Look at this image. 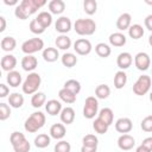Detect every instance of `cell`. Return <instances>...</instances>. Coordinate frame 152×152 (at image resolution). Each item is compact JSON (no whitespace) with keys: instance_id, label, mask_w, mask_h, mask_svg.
<instances>
[{"instance_id":"cell-1","label":"cell","mask_w":152,"mask_h":152,"mask_svg":"<svg viewBox=\"0 0 152 152\" xmlns=\"http://www.w3.org/2000/svg\"><path fill=\"white\" fill-rule=\"evenodd\" d=\"M45 4V0H23L21 2H19L18 6H15L14 15L20 20H25L31 14L36 13Z\"/></svg>"},{"instance_id":"cell-2","label":"cell","mask_w":152,"mask_h":152,"mask_svg":"<svg viewBox=\"0 0 152 152\" xmlns=\"http://www.w3.org/2000/svg\"><path fill=\"white\" fill-rule=\"evenodd\" d=\"M45 121H46V118H45V114L44 113H42V112H34V113H32L25 120L24 128L28 133H36L38 129H40L45 125Z\"/></svg>"},{"instance_id":"cell-3","label":"cell","mask_w":152,"mask_h":152,"mask_svg":"<svg viewBox=\"0 0 152 152\" xmlns=\"http://www.w3.org/2000/svg\"><path fill=\"white\" fill-rule=\"evenodd\" d=\"M74 30L80 36H91L96 31V23L89 18H81L74 23Z\"/></svg>"},{"instance_id":"cell-4","label":"cell","mask_w":152,"mask_h":152,"mask_svg":"<svg viewBox=\"0 0 152 152\" xmlns=\"http://www.w3.org/2000/svg\"><path fill=\"white\" fill-rule=\"evenodd\" d=\"M40 83H42V77L38 72H30L27 75V77L25 78V81L23 82V86H21V89H23V93L24 94H27V95H32V94H36L38 91V88L40 87Z\"/></svg>"},{"instance_id":"cell-5","label":"cell","mask_w":152,"mask_h":152,"mask_svg":"<svg viewBox=\"0 0 152 152\" xmlns=\"http://www.w3.org/2000/svg\"><path fill=\"white\" fill-rule=\"evenodd\" d=\"M151 76L148 75H141L138 77V80L135 81V83L133 84V93L138 96H144L145 94L148 93L150 88H151Z\"/></svg>"},{"instance_id":"cell-6","label":"cell","mask_w":152,"mask_h":152,"mask_svg":"<svg viewBox=\"0 0 152 152\" xmlns=\"http://www.w3.org/2000/svg\"><path fill=\"white\" fill-rule=\"evenodd\" d=\"M43 48H44V40L38 37L30 38L21 44V51L25 55H33L34 52L43 50Z\"/></svg>"},{"instance_id":"cell-7","label":"cell","mask_w":152,"mask_h":152,"mask_svg":"<svg viewBox=\"0 0 152 152\" xmlns=\"http://www.w3.org/2000/svg\"><path fill=\"white\" fill-rule=\"evenodd\" d=\"M99 113V101L95 96H88L83 106V116L86 119H94Z\"/></svg>"},{"instance_id":"cell-8","label":"cell","mask_w":152,"mask_h":152,"mask_svg":"<svg viewBox=\"0 0 152 152\" xmlns=\"http://www.w3.org/2000/svg\"><path fill=\"white\" fill-rule=\"evenodd\" d=\"M134 65L140 71H146L151 66V58L146 52H138L134 57Z\"/></svg>"},{"instance_id":"cell-9","label":"cell","mask_w":152,"mask_h":152,"mask_svg":"<svg viewBox=\"0 0 152 152\" xmlns=\"http://www.w3.org/2000/svg\"><path fill=\"white\" fill-rule=\"evenodd\" d=\"M74 50L76 51L77 55H81V56H86V55H89L93 50V46H91V43L86 39V38H80L77 39L75 43H74Z\"/></svg>"},{"instance_id":"cell-10","label":"cell","mask_w":152,"mask_h":152,"mask_svg":"<svg viewBox=\"0 0 152 152\" xmlns=\"http://www.w3.org/2000/svg\"><path fill=\"white\" fill-rule=\"evenodd\" d=\"M71 27H72V23H71L70 18L64 17V15L63 17H59L56 20V23H55V30L57 32H59L61 34L68 33L71 30Z\"/></svg>"},{"instance_id":"cell-11","label":"cell","mask_w":152,"mask_h":152,"mask_svg":"<svg viewBox=\"0 0 152 152\" xmlns=\"http://www.w3.org/2000/svg\"><path fill=\"white\" fill-rule=\"evenodd\" d=\"M135 139L131 134H121L118 138V146L122 151H129L134 147Z\"/></svg>"},{"instance_id":"cell-12","label":"cell","mask_w":152,"mask_h":152,"mask_svg":"<svg viewBox=\"0 0 152 152\" xmlns=\"http://www.w3.org/2000/svg\"><path fill=\"white\" fill-rule=\"evenodd\" d=\"M132 128H133V122L129 118H120L115 121V129L119 133L127 134L132 131Z\"/></svg>"},{"instance_id":"cell-13","label":"cell","mask_w":152,"mask_h":152,"mask_svg":"<svg viewBox=\"0 0 152 152\" xmlns=\"http://www.w3.org/2000/svg\"><path fill=\"white\" fill-rule=\"evenodd\" d=\"M132 63H133V57H132V55L129 52L125 51V52L119 53V56L116 58V64L120 68V70L125 71L126 69H128L132 65Z\"/></svg>"},{"instance_id":"cell-14","label":"cell","mask_w":152,"mask_h":152,"mask_svg":"<svg viewBox=\"0 0 152 152\" xmlns=\"http://www.w3.org/2000/svg\"><path fill=\"white\" fill-rule=\"evenodd\" d=\"M37 65H38V59L33 55H25L21 59V68L25 71L33 72V70L37 68Z\"/></svg>"},{"instance_id":"cell-15","label":"cell","mask_w":152,"mask_h":152,"mask_svg":"<svg viewBox=\"0 0 152 152\" xmlns=\"http://www.w3.org/2000/svg\"><path fill=\"white\" fill-rule=\"evenodd\" d=\"M17 66V58L13 55H5L1 58V69L4 71H13L14 68Z\"/></svg>"},{"instance_id":"cell-16","label":"cell","mask_w":152,"mask_h":152,"mask_svg":"<svg viewBox=\"0 0 152 152\" xmlns=\"http://www.w3.org/2000/svg\"><path fill=\"white\" fill-rule=\"evenodd\" d=\"M66 129L63 124H53L50 127V137L56 140H62L65 137Z\"/></svg>"},{"instance_id":"cell-17","label":"cell","mask_w":152,"mask_h":152,"mask_svg":"<svg viewBox=\"0 0 152 152\" xmlns=\"http://www.w3.org/2000/svg\"><path fill=\"white\" fill-rule=\"evenodd\" d=\"M62 103L58 101V100H55V99H52V100H49L46 103H45V110L48 112V114H50V115H52V116H55V115H57V114H61V112H62Z\"/></svg>"},{"instance_id":"cell-18","label":"cell","mask_w":152,"mask_h":152,"mask_svg":"<svg viewBox=\"0 0 152 152\" xmlns=\"http://www.w3.org/2000/svg\"><path fill=\"white\" fill-rule=\"evenodd\" d=\"M132 23V17L129 13H122L119 15V18L116 19V28L120 31H125L128 30Z\"/></svg>"},{"instance_id":"cell-19","label":"cell","mask_w":152,"mask_h":152,"mask_svg":"<svg viewBox=\"0 0 152 152\" xmlns=\"http://www.w3.org/2000/svg\"><path fill=\"white\" fill-rule=\"evenodd\" d=\"M59 118H61V121L65 125H70L74 122L75 120V110L72 107H65L62 109L61 114H59Z\"/></svg>"},{"instance_id":"cell-20","label":"cell","mask_w":152,"mask_h":152,"mask_svg":"<svg viewBox=\"0 0 152 152\" xmlns=\"http://www.w3.org/2000/svg\"><path fill=\"white\" fill-rule=\"evenodd\" d=\"M108 40H109V44H110V45L116 46V48L124 46V45L126 44V42H127L126 36H125L124 33H121V32H114V33H112V34L109 36Z\"/></svg>"},{"instance_id":"cell-21","label":"cell","mask_w":152,"mask_h":152,"mask_svg":"<svg viewBox=\"0 0 152 152\" xmlns=\"http://www.w3.org/2000/svg\"><path fill=\"white\" fill-rule=\"evenodd\" d=\"M43 58L48 63H53L59 58V52L56 48H45L43 50Z\"/></svg>"},{"instance_id":"cell-22","label":"cell","mask_w":152,"mask_h":152,"mask_svg":"<svg viewBox=\"0 0 152 152\" xmlns=\"http://www.w3.org/2000/svg\"><path fill=\"white\" fill-rule=\"evenodd\" d=\"M48 6L51 14H62L65 10V2L63 0H51Z\"/></svg>"},{"instance_id":"cell-23","label":"cell","mask_w":152,"mask_h":152,"mask_svg":"<svg viewBox=\"0 0 152 152\" xmlns=\"http://www.w3.org/2000/svg\"><path fill=\"white\" fill-rule=\"evenodd\" d=\"M6 81H7V83L10 84V87L17 88V87H19V86L21 84L23 78H21V75H20V72H19V71L13 70V71H10V72L7 74Z\"/></svg>"},{"instance_id":"cell-24","label":"cell","mask_w":152,"mask_h":152,"mask_svg":"<svg viewBox=\"0 0 152 152\" xmlns=\"http://www.w3.org/2000/svg\"><path fill=\"white\" fill-rule=\"evenodd\" d=\"M38 23L44 27V28H48L51 24H52V14L50 12H46V11H42L40 13H38L37 18Z\"/></svg>"},{"instance_id":"cell-25","label":"cell","mask_w":152,"mask_h":152,"mask_svg":"<svg viewBox=\"0 0 152 152\" xmlns=\"http://www.w3.org/2000/svg\"><path fill=\"white\" fill-rule=\"evenodd\" d=\"M34 146L38 147V148H45L50 145L51 142V137L45 134V133H40L38 134L36 138H34Z\"/></svg>"},{"instance_id":"cell-26","label":"cell","mask_w":152,"mask_h":152,"mask_svg":"<svg viewBox=\"0 0 152 152\" xmlns=\"http://www.w3.org/2000/svg\"><path fill=\"white\" fill-rule=\"evenodd\" d=\"M127 83V75L124 70H119L114 76V87L116 89H122Z\"/></svg>"},{"instance_id":"cell-27","label":"cell","mask_w":152,"mask_h":152,"mask_svg":"<svg viewBox=\"0 0 152 152\" xmlns=\"http://www.w3.org/2000/svg\"><path fill=\"white\" fill-rule=\"evenodd\" d=\"M58 96L63 102H65L68 104H71V103H74L76 101V94H74L72 91H70V90H68L65 88H62L58 91Z\"/></svg>"},{"instance_id":"cell-28","label":"cell","mask_w":152,"mask_h":152,"mask_svg":"<svg viewBox=\"0 0 152 152\" xmlns=\"http://www.w3.org/2000/svg\"><path fill=\"white\" fill-rule=\"evenodd\" d=\"M97 118H100L102 121H104L108 126H110L112 124H113V120H114V113H113V110L110 109V108H108V107H104V108H102L100 112H99V116Z\"/></svg>"},{"instance_id":"cell-29","label":"cell","mask_w":152,"mask_h":152,"mask_svg":"<svg viewBox=\"0 0 152 152\" xmlns=\"http://www.w3.org/2000/svg\"><path fill=\"white\" fill-rule=\"evenodd\" d=\"M55 44L56 46L59 49V50H68L69 48H71V39L66 36V34H61L56 38L55 40Z\"/></svg>"},{"instance_id":"cell-30","label":"cell","mask_w":152,"mask_h":152,"mask_svg":"<svg viewBox=\"0 0 152 152\" xmlns=\"http://www.w3.org/2000/svg\"><path fill=\"white\" fill-rule=\"evenodd\" d=\"M17 46V40L15 38L11 37V36H6L1 39V49L6 52H10V51H13Z\"/></svg>"},{"instance_id":"cell-31","label":"cell","mask_w":152,"mask_h":152,"mask_svg":"<svg viewBox=\"0 0 152 152\" xmlns=\"http://www.w3.org/2000/svg\"><path fill=\"white\" fill-rule=\"evenodd\" d=\"M8 103L12 108H20L24 104V96L19 93H12L8 96Z\"/></svg>"},{"instance_id":"cell-32","label":"cell","mask_w":152,"mask_h":152,"mask_svg":"<svg viewBox=\"0 0 152 152\" xmlns=\"http://www.w3.org/2000/svg\"><path fill=\"white\" fill-rule=\"evenodd\" d=\"M61 61H62V64L66 68H72L76 65L77 63V57L75 53L72 52H65L63 53V56L61 57Z\"/></svg>"},{"instance_id":"cell-33","label":"cell","mask_w":152,"mask_h":152,"mask_svg":"<svg viewBox=\"0 0 152 152\" xmlns=\"http://www.w3.org/2000/svg\"><path fill=\"white\" fill-rule=\"evenodd\" d=\"M95 52H96L97 56H100L102 58H107L112 53V49L106 43H99V44L95 45Z\"/></svg>"},{"instance_id":"cell-34","label":"cell","mask_w":152,"mask_h":152,"mask_svg":"<svg viewBox=\"0 0 152 152\" xmlns=\"http://www.w3.org/2000/svg\"><path fill=\"white\" fill-rule=\"evenodd\" d=\"M128 36L132 39H140L144 36V28L140 24H133L128 28Z\"/></svg>"},{"instance_id":"cell-35","label":"cell","mask_w":152,"mask_h":152,"mask_svg":"<svg viewBox=\"0 0 152 152\" xmlns=\"http://www.w3.org/2000/svg\"><path fill=\"white\" fill-rule=\"evenodd\" d=\"M110 95V88L107 84H99L95 88V97L100 100H104Z\"/></svg>"},{"instance_id":"cell-36","label":"cell","mask_w":152,"mask_h":152,"mask_svg":"<svg viewBox=\"0 0 152 152\" xmlns=\"http://www.w3.org/2000/svg\"><path fill=\"white\" fill-rule=\"evenodd\" d=\"M46 103V96L44 93H40V91H37L36 94L32 95L31 97V104L32 107L34 108H40L43 104Z\"/></svg>"},{"instance_id":"cell-37","label":"cell","mask_w":152,"mask_h":152,"mask_svg":"<svg viewBox=\"0 0 152 152\" xmlns=\"http://www.w3.org/2000/svg\"><path fill=\"white\" fill-rule=\"evenodd\" d=\"M82 145L87 146V147H93V148H97L99 145V139L95 134H87L82 138Z\"/></svg>"},{"instance_id":"cell-38","label":"cell","mask_w":152,"mask_h":152,"mask_svg":"<svg viewBox=\"0 0 152 152\" xmlns=\"http://www.w3.org/2000/svg\"><path fill=\"white\" fill-rule=\"evenodd\" d=\"M93 128H94V131H95L96 133H99V134H104V133H107L109 126H108L104 121H102L100 118H96V119L94 120V122H93Z\"/></svg>"},{"instance_id":"cell-39","label":"cell","mask_w":152,"mask_h":152,"mask_svg":"<svg viewBox=\"0 0 152 152\" xmlns=\"http://www.w3.org/2000/svg\"><path fill=\"white\" fill-rule=\"evenodd\" d=\"M63 88H65V89H68V90H70V91H72L74 94H78L80 91H81V83L77 81V80H74V78H71V80H68L65 83H64V87Z\"/></svg>"},{"instance_id":"cell-40","label":"cell","mask_w":152,"mask_h":152,"mask_svg":"<svg viewBox=\"0 0 152 152\" xmlns=\"http://www.w3.org/2000/svg\"><path fill=\"white\" fill-rule=\"evenodd\" d=\"M83 11L89 14V15H93L96 13L97 11V2L95 0H84L83 2Z\"/></svg>"},{"instance_id":"cell-41","label":"cell","mask_w":152,"mask_h":152,"mask_svg":"<svg viewBox=\"0 0 152 152\" xmlns=\"http://www.w3.org/2000/svg\"><path fill=\"white\" fill-rule=\"evenodd\" d=\"M12 147H13V151H14V152H30V150H31V144L28 142L27 139H24V140H21L20 142L13 145Z\"/></svg>"},{"instance_id":"cell-42","label":"cell","mask_w":152,"mask_h":152,"mask_svg":"<svg viewBox=\"0 0 152 152\" xmlns=\"http://www.w3.org/2000/svg\"><path fill=\"white\" fill-rule=\"evenodd\" d=\"M30 31L32 32V33H34V34H42L46 28H44L39 23H38V20L34 18V19H32L31 21H30Z\"/></svg>"},{"instance_id":"cell-43","label":"cell","mask_w":152,"mask_h":152,"mask_svg":"<svg viewBox=\"0 0 152 152\" xmlns=\"http://www.w3.org/2000/svg\"><path fill=\"white\" fill-rule=\"evenodd\" d=\"M55 152H70L71 151V145L70 142L65 141V140H59L53 148Z\"/></svg>"},{"instance_id":"cell-44","label":"cell","mask_w":152,"mask_h":152,"mask_svg":"<svg viewBox=\"0 0 152 152\" xmlns=\"http://www.w3.org/2000/svg\"><path fill=\"white\" fill-rule=\"evenodd\" d=\"M11 116V106H8L7 103L1 102L0 103V120L5 121Z\"/></svg>"},{"instance_id":"cell-45","label":"cell","mask_w":152,"mask_h":152,"mask_svg":"<svg viewBox=\"0 0 152 152\" xmlns=\"http://www.w3.org/2000/svg\"><path fill=\"white\" fill-rule=\"evenodd\" d=\"M140 127L144 132H152V115H147L141 120Z\"/></svg>"},{"instance_id":"cell-46","label":"cell","mask_w":152,"mask_h":152,"mask_svg":"<svg viewBox=\"0 0 152 152\" xmlns=\"http://www.w3.org/2000/svg\"><path fill=\"white\" fill-rule=\"evenodd\" d=\"M24 139H26L25 135H24V133L18 132V131L13 132V133L11 134V137H10V141H11V145H12V146L15 145V144H18V142H20V141L24 140Z\"/></svg>"},{"instance_id":"cell-47","label":"cell","mask_w":152,"mask_h":152,"mask_svg":"<svg viewBox=\"0 0 152 152\" xmlns=\"http://www.w3.org/2000/svg\"><path fill=\"white\" fill-rule=\"evenodd\" d=\"M8 94H10V88H8L6 84L1 83V84H0V97L4 99V97H6Z\"/></svg>"},{"instance_id":"cell-48","label":"cell","mask_w":152,"mask_h":152,"mask_svg":"<svg viewBox=\"0 0 152 152\" xmlns=\"http://www.w3.org/2000/svg\"><path fill=\"white\" fill-rule=\"evenodd\" d=\"M141 145L145 146L147 150H150V151L152 152V137H147V138H145V139L142 140Z\"/></svg>"},{"instance_id":"cell-49","label":"cell","mask_w":152,"mask_h":152,"mask_svg":"<svg viewBox=\"0 0 152 152\" xmlns=\"http://www.w3.org/2000/svg\"><path fill=\"white\" fill-rule=\"evenodd\" d=\"M145 27L152 32V14H148L146 18H145Z\"/></svg>"},{"instance_id":"cell-50","label":"cell","mask_w":152,"mask_h":152,"mask_svg":"<svg viewBox=\"0 0 152 152\" xmlns=\"http://www.w3.org/2000/svg\"><path fill=\"white\" fill-rule=\"evenodd\" d=\"M0 32H4L6 28V19L4 17H0Z\"/></svg>"},{"instance_id":"cell-51","label":"cell","mask_w":152,"mask_h":152,"mask_svg":"<svg viewBox=\"0 0 152 152\" xmlns=\"http://www.w3.org/2000/svg\"><path fill=\"white\" fill-rule=\"evenodd\" d=\"M97 148H93V147H87V146H83L81 147V152H96Z\"/></svg>"},{"instance_id":"cell-52","label":"cell","mask_w":152,"mask_h":152,"mask_svg":"<svg viewBox=\"0 0 152 152\" xmlns=\"http://www.w3.org/2000/svg\"><path fill=\"white\" fill-rule=\"evenodd\" d=\"M135 152H151L150 150H147L145 146H142V145H139L137 148H135Z\"/></svg>"},{"instance_id":"cell-53","label":"cell","mask_w":152,"mask_h":152,"mask_svg":"<svg viewBox=\"0 0 152 152\" xmlns=\"http://www.w3.org/2000/svg\"><path fill=\"white\" fill-rule=\"evenodd\" d=\"M4 2L6 4V5H8V6H13V5H19V2L17 1V0H12V1H8V0H4Z\"/></svg>"},{"instance_id":"cell-54","label":"cell","mask_w":152,"mask_h":152,"mask_svg":"<svg viewBox=\"0 0 152 152\" xmlns=\"http://www.w3.org/2000/svg\"><path fill=\"white\" fill-rule=\"evenodd\" d=\"M148 44H150V45L152 46V34H151V36L148 37Z\"/></svg>"},{"instance_id":"cell-55","label":"cell","mask_w":152,"mask_h":152,"mask_svg":"<svg viewBox=\"0 0 152 152\" xmlns=\"http://www.w3.org/2000/svg\"><path fill=\"white\" fill-rule=\"evenodd\" d=\"M150 101H151V102H152V91H151V93H150Z\"/></svg>"},{"instance_id":"cell-56","label":"cell","mask_w":152,"mask_h":152,"mask_svg":"<svg viewBox=\"0 0 152 152\" xmlns=\"http://www.w3.org/2000/svg\"><path fill=\"white\" fill-rule=\"evenodd\" d=\"M146 4H148V5H152V1H148V0H146Z\"/></svg>"}]
</instances>
